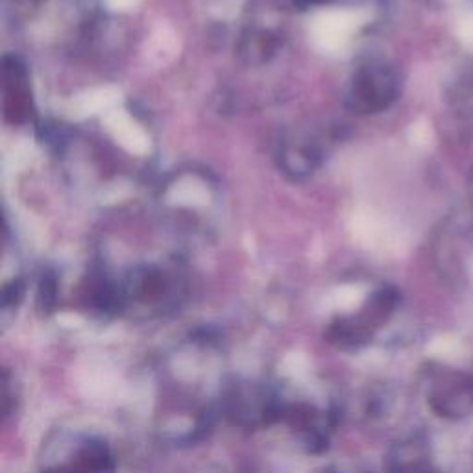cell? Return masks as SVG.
I'll return each mask as SVG.
<instances>
[{"instance_id": "obj_5", "label": "cell", "mask_w": 473, "mask_h": 473, "mask_svg": "<svg viewBox=\"0 0 473 473\" xmlns=\"http://www.w3.org/2000/svg\"><path fill=\"white\" fill-rule=\"evenodd\" d=\"M279 41L270 31L251 30L242 36L239 43V56L248 66H263L277 50Z\"/></svg>"}, {"instance_id": "obj_6", "label": "cell", "mask_w": 473, "mask_h": 473, "mask_svg": "<svg viewBox=\"0 0 473 473\" xmlns=\"http://www.w3.org/2000/svg\"><path fill=\"white\" fill-rule=\"evenodd\" d=\"M167 291V277L163 272L155 268H143L130 276L128 287L124 289L126 296H134L141 302L160 300Z\"/></svg>"}, {"instance_id": "obj_7", "label": "cell", "mask_w": 473, "mask_h": 473, "mask_svg": "<svg viewBox=\"0 0 473 473\" xmlns=\"http://www.w3.org/2000/svg\"><path fill=\"white\" fill-rule=\"evenodd\" d=\"M56 300H57V279L52 272H47L41 277L39 291H38L39 309L50 312L56 307Z\"/></svg>"}, {"instance_id": "obj_8", "label": "cell", "mask_w": 473, "mask_h": 473, "mask_svg": "<svg viewBox=\"0 0 473 473\" xmlns=\"http://www.w3.org/2000/svg\"><path fill=\"white\" fill-rule=\"evenodd\" d=\"M22 294H24L22 281H12L10 285H6L3 291V312L15 309L21 303Z\"/></svg>"}, {"instance_id": "obj_2", "label": "cell", "mask_w": 473, "mask_h": 473, "mask_svg": "<svg viewBox=\"0 0 473 473\" xmlns=\"http://www.w3.org/2000/svg\"><path fill=\"white\" fill-rule=\"evenodd\" d=\"M224 411L235 425L259 427L283 420L285 405L277 403L261 387L233 385L224 396Z\"/></svg>"}, {"instance_id": "obj_9", "label": "cell", "mask_w": 473, "mask_h": 473, "mask_svg": "<svg viewBox=\"0 0 473 473\" xmlns=\"http://www.w3.org/2000/svg\"><path fill=\"white\" fill-rule=\"evenodd\" d=\"M296 4H300L302 8H307V6H314V4H322L326 3V0H294Z\"/></svg>"}, {"instance_id": "obj_4", "label": "cell", "mask_w": 473, "mask_h": 473, "mask_svg": "<svg viewBox=\"0 0 473 473\" xmlns=\"http://www.w3.org/2000/svg\"><path fill=\"white\" fill-rule=\"evenodd\" d=\"M111 453L102 442L85 444L66 466H56L45 473H106L111 469Z\"/></svg>"}, {"instance_id": "obj_1", "label": "cell", "mask_w": 473, "mask_h": 473, "mask_svg": "<svg viewBox=\"0 0 473 473\" xmlns=\"http://www.w3.org/2000/svg\"><path fill=\"white\" fill-rule=\"evenodd\" d=\"M398 94L399 80L394 69L383 63H372L355 73L346 106L361 115L380 113L394 104Z\"/></svg>"}, {"instance_id": "obj_3", "label": "cell", "mask_w": 473, "mask_h": 473, "mask_svg": "<svg viewBox=\"0 0 473 473\" xmlns=\"http://www.w3.org/2000/svg\"><path fill=\"white\" fill-rule=\"evenodd\" d=\"M279 167L293 180L307 178L320 165L322 152L311 143H287L279 150Z\"/></svg>"}]
</instances>
